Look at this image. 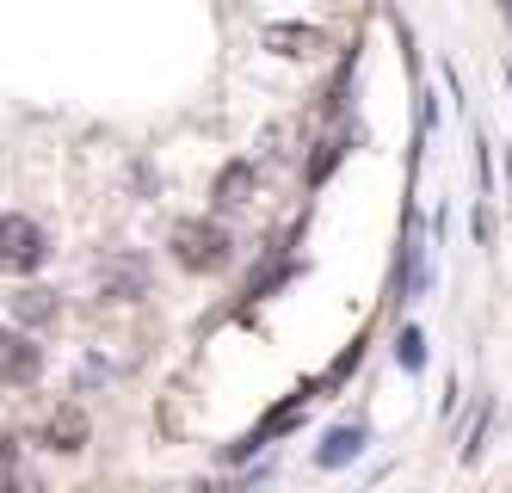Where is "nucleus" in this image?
<instances>
[{
  "label": "nucleus",
  "mask_w": 512,
  "mask_h": 493,
  "mask_svg": "<svg viewBox=\"0 0 512 493\" xmlns=\"http://www.w3.org/2000/svg\"><path fill=\"white\" fill-rule=\"evenodd\" d=\"M13 321H19V327H50V321H56V290L25 284V290L13 296Z\"/></svg>",
  "instance_id": "obj_6"
},
{
  "label": "nucleus",
  "mask_w": 512,
  "mask_h": 493,
  "mask_svg": "<svg viewBox=\"0 0 512 493\" xmlns=\"http://www.w3.org/2000/svg\"><path fill=\"white\" fill-rule=\"evenodd\" d=\"M395 352H401V364H408V370H420V364H426V339H420V333H401Z\"/></svg>",
  "instance_id": "obj_10"
},
{
  "label": "nucleus",
  "mask_w": 512,
  "mask_h": 493,
  "mask_svg": "<svg viewBox=\"0 0 512 493\" xmlns=\"http://www.w3.org/2000/svg\"><path fill=\"white\" fill-rule=\"evenodd\" d=\"M260 44H266L272 56H284V62H315V56L327 50V37H321V25H297V19H284V25H266Z\"/></svg>",
  "instance_id": "obj_3"
},
{
  "label": "nucleus",
  "mask_w": 512,
  "mask_h": 493,
  "mask_svg": "<svg viewBox=\"0 0 512 493\" xmlns=\"http://www.w3.org/2000/svg\"><path fill=\"white\" fill-rule=\"evenodd\" d=\"M358 450H364V432H358V426H340V432H327V444L315 450V463H321V469H340V463L358 457Z\"/></svg>",
  "instance_id": "obj_9"
},
{
  "label": "nucleus",
  "mask_w": 512,
  "mask_h": 493,
  "mask_svg": "<svg viewBox=\"0 0 512 493\" xmlns=\"http://www.w3.org/2000/svg\"><path fill=\"white\" fill-rule=\"evenodd\" d=\"M44 444L50 450H81L87 444V413L81 407H56L50 426H44Z\"/></svg>",
  "instance_id": "obj_7"
},
{
  "label": "nucleus",
  "mask_w": 512,
  "mask_h": 493,
  "mask_svg": "<svg viewBox=\"0 0 512 493\" xmlns=\"http://www.w3.org/2000/svg\"><path fill=\"white\" fill-rule=\"evenodd\" d=\"M13 475H19V450L0 444V493H13Z\"/></svg>",
  "instance_id": "obj_11"
},
{
  "label": "nucleus",
  "mask_w": 512,
  "mask_h": 493,
  "mask_svg": "<svg viewBox=\"0 0 512 493\" xmlns=\"http://www.w3.org/2000/svg\"><path fill=\"white\" fill-rule=\"evenodd\" d=\"M229 229L223 222H210V216H192V222H179L173 229V259L186 265V272H216V265H229Z\"/></svg>",
  "instance_id": "obj_1"
},
{
  "label": "nucleus",
  "mask_w": 512,
  "mask_h": 493,
  "mask_svg": "<svg viewBox=\"0 0 512 493\" xmlns=\"http://www.w3.org/2000/svg\"><path fill=\"white\" fill-rule=\"evenodd\" d=\"M247 198H253V167L247 161H235V167L216 173V210H241Z\"/></svg>",
  "instance_id": "obj_8"
},
{
  "label": "nucleus",
  "mask_w": 512,
  "mask_h": 493,
  "mask_svg": "<svg viewBox=\"0 0 512 493\" xmlns=\"http://www.w3.org/2000/svg\"><path fill=\"white\" fill-rule=\"evenodd\" d=\"M44 253H50V247H44V229H38L25 210H7V216H0V265H7L13 278H31V272L44 265Z\"/></svg>",
  "instance_id": "obj_2"
},
{
  "label": "nucleus",
  "mask_w": 512,
  "mask_h": 493,
  "mask_svg": "<svg viewBox=\"0 0 512 493\" xmlns=\"http://www.w3.org/2000/svg\"><path fill=\"white\" fill-rule=\"evenodd\" d=\"M99 290L105 296H142V290H149V265H142V259H112V265H105V278H99Z\"/></svg>",
  "instance_id": "obj_5"
},
{
  "label": "nucleus",
  "mask_w": 512,
  "mask_h": 493,
  "mask_svg": "<svg viewBox=\"0 0 512 493\" xmlns=\"http://www.w3.org/2000/svg\"><path fill=\"white\" fill-rule=\"evenodd\" d=\"M38 370H44V352L31 346V333L0 327V383H31Z\"/></svg>",
  "instance_id": "obj_4"
}]
</instances>
